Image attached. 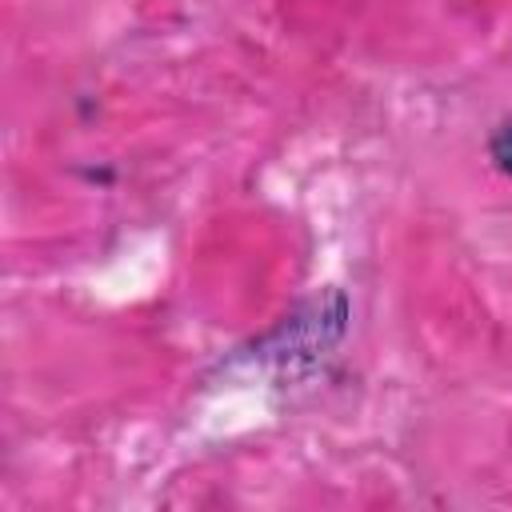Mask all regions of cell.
Returning a JSON list of instances; mask_svg holds the SVG:
<instances>
[{
  "instance_id": "1",
  "label": "cell",
  "mask_w": 512,
  "mask_h": 512,
  "mask_svg": "<svg viewBox=\"0 0 512 512\" xmlns=\"http://www.w3.org/2000/svg\"><path fill=\"white\" fill-rule=\"evenodd\" d=\"M492 160H496L500 172L512 176V120L496 128V136H492Z\"/></svg>"
}]
</instances>
